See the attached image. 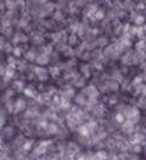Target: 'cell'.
Instances as JSON below:
<instances>
[{"instance_id":"1","label":"cell","mask_w":146,"mask_h":160,"mask_svg":"<svg viewBox=\"0 0 146 160\" xmlns=\"http://www.w3.org/2000/svg\"><path fill=\"white\" fill-rule=\"evenodd\" d=\"M54 144V142L52 141H41V142H39L38 144H35V147L33 146V148L30 150V155H32V158H34V159H37V158H40V157H43L44 154H46L50 149V147Z\"/></svg>"},{"instance_id":"2","label":"cell","mask_w":146,"mask_h":160,"mask_svg":"<svg viewBox=\"0 0 146 160\" xmlns=\"http://www.w3.org/2000/svg\"><path fill=\"white\" fill-rule=\"evenodd\" d=\"M58 96L61 98H65V100H68V101L74 98V96H76L74 86H72V85H65V86H62L58 90Z\"/></svg>"},{"instance_id":"3","label":"cell","mask_w":146,"mask_h":160,"mask_svg":"<svg viewBox=\"0 0 146 160\" xmlns=\"http://www.w3.org/2000/svg\"><path fill=\"white\" fill-rule=\"evenodd\" d=\"M32 72L34 73L35 78H37L39 81H41V82H45V81L50 78L49 69L44 68V66H37V67H34V68H33Z\"/></svg>"},{"instance_id":"4","label":"cell","mask_w":146,"mask_h":160,"mask_svg":"<svg viewBox=\"0 0 146 160\" xmlns=\"http://www.w3.org/2000/svg\"><path fill=\"white\" fill-rule=\"evenodd\" d=\"M27 108H28V102L26 98L17 97L16 100H14V114L23 113Z\"/></svg>"},{"instance_id":"5","label":"cell","mask_w":146,"mask_h":160,"mask_svg":"<svg viewBox=\"0 0 146 160\" xmlns=\"http://www.w3.org/2000/svg\"><path fill=\"white\" fill-rule=\"evenodd\" d=\"M51 39L52 41L58 45V44H66L68 39V34L66 30H58V32H55L51 34Z\"/></svg>"},{"instance_id":"6","label":"cell","mask_w":146,"mask_h":160,"mask_svg":"<svg viewBox=\"0 0 146 160\" xmlns=\"http://www.w3.org/2000/svg\"><path fill=\"white\" fill-rule=\"evenodd\" d=\"M82 92L87 96L89 100L99 98V96H100V92H99V90H97V88L95 85H87V86H84V89L82 90Z\"/></svg>"},{"instance_id":"7","label":"cell","mask_w":146,"mask_h":160,"mask_svg":"<svg viewBox=\"0 0 146 160\" xmlns=\"http://www.w3.org/2000/svg\"><path fill=\"white\" fill-rule=\"evenodd\" d=\"M29 40L33 45H38V46H41L43 44H45V38L43 37V34L35 30V32H32L30 35H29Z\"/></svg>"},{"instance_id":"8","label":"cell","mask_w":146,"mask_h":160,"mask_svg":"<svg viewBox=\"0 0 146 160\" xmlns=\"http://www.w3.org/2000/svg\"><path fill=\"white\" fill-rule=\"evenodd\" d=\"M55 9H56V5L54 4V2H45V4H43V6H41V9H40V17H45V16H49V15H51V13H54L55 12Z\"/></svg>"},{"instance_id":"9","label":"cell","mask_w":146,"mask_h":160,"mask_svg":"<svg viewBox=\"0 0 146 160\" xmlns=\"http://www.w3.org/2000/svg\"><path fill=\"white\" fill-rule=\"evenodd\" d=\"M121 62L124 66H135V60H134V51L129 50L123 53L121 57Z\"/></svg>"},{"instance_id":"10","label":"cell","mask_w":146,"mask_h":160,"mask_svg":"<svg viewBox=\"0 0 146 160\" xmlns=\"http://www.w3.org/2000/svg\"><path fill=\"white\" fill-rule=\"evenodd\" d=\"M105 112H106L105 104L101 103V102H97L96 104L93 107V109L90 110L89 113H91V115L95 117V118H101V117L105 114Z\"/></svg>"},{"instance_id":"11","label":"cell","mask_w":146,"mask_h":160,"mask_svg":"<svg viewBox=\"0 0 146 160\" xmlns=\"http://www.w3.org/2000/svg\"><path fill=\"white\" fill-rule=\"evenodd\" d=\"M121 130H122L123 133H126V135H132V133H134L136 131L135 124H133V122L129 121V120H124V121L121 124Z\"/></svg>"},{"instance_id":"12","label":"cell","mask_w":146,"mask_h":160,"mask_svg":"<svg viewBox=\"0 0 146 160\" xmlns=\"http://www.w3.org/2000/svg\"><path fill=\"white\" fill-rule=\"evenodd\" d=\"M28 40H29V37L26 35L24 33H22V32H16V33L12 35V44H15V45L26 44Z\"/></svg>"},{"instance_id":"13","label":"cell","mask_w":146,"mask_h":160,"mask_svg":"<svg viewBox=\"0 0 146 160\" xmlns=\"http://www.w3.org/2000/svg\"><path fill=\"white\" fill-rule=\"evenodd\" d=\"M146 141V136L144 133H141V131L140 132H134V133H132L130 135V142H132V144H144Z\"/></svg>"},{"instance_id":"14","label":"cell","mask_w":146,"mask_h":160,"mask_svg":"<svg viewBox=\"0 0 146 160\" xmlns=\"http://www.w3.org/2000/svg\"><path fill=\"white\" fill-rule=\"evenodd\" d=\"M88 101H89V98L83 92H79V93H77L74 96V102H76V104H77L78 107H80V108H85L87 107Z\"/></svg>"},{"instance_id":"15","label":"cell","mask_w":146,"mask_h":160,"mask_svg":"<svg viewBox=\"0 0 146 160\" xmlns=\"http://www.w3.org/2000/svg\"><path fill=\"white\" fill-rule=\"evenodd\" d=\"M79 68H80V69H79L80 75H83L85 79L91 77V74H93V66H90V64H88V63H82V64L79 66Z\"/></svg>"},{"instance_id":"16","label":"cell","mask_w":146,"mask_h":160,"mask_svg":"<svg viewBox=\"0 0 146 160\" xmlns=\"http://www.w3.org/2000/svg\"><path fill=\"white\" fill-rule=\"evenodd\" d=\"M26 88L24 80L22 79H15L12 80V89L15 90V92H23Z\"/></svg>"},{"instance_id":"17","label":"cell","mask_w":146,"mask_h":160,"mask_svg":"<svg viewBox=\"0 0 146 160\" xmlns=\"http://www.w3.org/2000/svg\"><path fill=\"white\" fill-rule=\"evenodd\" d=\"M35 63H37L38 66H46V64L50 63V56L43 53V52H40V53H38V56H37Z\"/></svg>"},{"instance_id":"18","label":"cell","mask_w":146,"mask_h":160,"mask_svg":"<svg viewBox=\"0 0 146 160\" xmlns=\"http://www.w3.org/2000/svg\"><path fill=\"white\" fill-rule=\"evenodd\" d=\"M24 95L30 98V100H33V98H37V96H38V92L35 90V86H33V85H28V86H26L24 88Z\"/></svg>"},{"instance_id":"19","label":"cell","mask_w":146,"mask_h":160,"mask_svg":"<svg viewBox=\"0 0 146 160\" xmlns=\"http://www.w3.org/2000/svg\"><path fill=\"white\" fill-rule=\"evenodd\" d=\"M14 135H15V128L14 126H5V128H3V131H1L3 138L10 140L11 137H14Z\"/></svg>"},{"instance_id":"20","label":"cell","mask_w":146,"mask_h":160,"mask_svg":"<svg viewBox=\"0 0 146 160\" xmlns=\"http://www.w3.org/2000/svg\"><path fill=\"white\" fill-rule=\"evenodd\" d=\"M110 77H111V80H115L118 84H122V81L124 80L123 73H122V70H119V69H113L111 72Z\"/></svg>"},{"instance_id":"21","label":"cell","mask_w":146,"mask_h":160,"mask_svg":"<svg viewBox=\"0 0 146 160\" xmlns=\"http://www.w3.org/2000/svg\"><path fill=\"white\" fill-rule=\"evenodd\" d=\"M133 90H134V95L138 97H146V84L144 82L135 86Z\"/></svg>"},{"instance_id":"22","label":"cell","mask_w":146,"mask_h":160,"mask_svg":"<svg viewBox=\"0 0 146 160\" xmlns=\"http://www.w3.org/2000/svg\"><path fill=\"white\" fill-rule=\"evenodd\" d=\"M67 44L69 46H72V48H74V46H77L80 44V41H79V37H78V34L76 33H72V34H69L68 35V39H67Z\"/></svg>"},{"instance_id":"23","label":"cell","mask_w":146,"mask_h":160,"mask_svg":"<svg viewBox=\"0 0 146 160\" xmlns=\"http://www.w3.org/2000/svg\"><path fill=\"white\" fill-rule=\"evenodd\" d=\"M37 56H38L37 51L34 50V49H29V50H27L26 53H24V60L28 61V62H35Z\"/></svg>"},{"instance_id":"24","label":"cell","mask_w":146,"mask_h":160,"mask_svg":"<svg viewBox=\"0 0 146 160\" xmlns=\"http://www.w3.org/2000/svg\"><path fill=\"white\" fill-rule=\"evenodd\" d=\"M132 22L134 23V26H143L145 22V17L141 16L140 13H134L132 16Z\"/></svg>"},{"instance_id":"25","label":"cell","mask_w":146,"mask_h":160,"mask_svg":"<svg viewBox=\"0 0 146 160\" xmlns=\"http://www.w3.org/2000/svg\"><path fill=\"white\" fill-rule=\"evenodd\" d=\"M99 8H97L96 4H89L87 8H85V10H84V15L87 16V17H91L94 13H95V11L97 10Z\"/></svg>"},{"instance_id":"26","label":"cell","mask_w":146,"mask_h":160,"mask_svg":"<svg viewBox=\"0 0 146 160\" xmlns=\"http://www.w3.org/2000/svg\"><path fill=\"white\" fill-rule=\"evenodd\" d=\"M16 69H19V72H27L29 69V64H28V61H23V60H19L17 61V64H16Z\"/></svg>"},{"instance_id":"27","label":"cell","mask_w":146,"mask_h":160,"mask_svg":"<svg viewBox=\"0 0 146 160\" xmlns=\"http://www.w3.org/2000/svg\"><path fill=\"white\" fill-rule=\"evenodd\" d=\"M85 85V78L83 75H78L76 79L72 81V86L74 88H83Z\"/></svg>"},{"instance_id":"28","label":"cell","mask_w":146,"mask_h":160,"mask_svg":"<svg viewBox=\"0 0 146 160\" xmlns=\"http://www.w3.org/2000/svg\"><path fill=\"white\" fill-rule=\"evenodd\" d=\"M107 158H108V154L105 150H99L93 154V160H107Z\"/></svg>"},{"instance_id":"29","label":"cell","mask_w":146,"mask_h":160,"mask_svg":"<svg viewBox=\"0 0 146 160\" xmlns=\"http://www.w3.org/2000/svg\"><path fill=\"white\" fill-rule=\"evenodd\" d=\"M54 51H55V49H54L52 44H44V45H41V52L45 53V55H49V56H50Z\"/></svg>"},{"instance_id":"30","label":"cell","mask_w":146,"mask_h":160,"mask_svg":"<svg viewBox=\"0 0 146 160\" xmlns=\"http://www.w3.org/2000/svg\"><path fill=\"white\" fill-rule=\"evenodd\" d=\"M24 53V49L21 46V45H16L15 48H14V51H12V55L16 57V58H19V57H21L22 55Z\"/></svg>"},{"instance_id":"31","label":"cell","mask_w":146,"mask_h":160,"mask_svg":"<svg viewBox=\"0 0 146 160\" xmlns=\"http://www.w3.org/2000/svg\"><path fill=\"white\" fill-rule=\"evenodd\" d=\"M49 73H50V77H54V78H57L58 75H60V73H61V69L56 67V66H51L50 68H49Z\"/></svg>"},{"instance_id":"32","label":"cell","mask_w":146,"mask_h":160,"mask_svg":"<svg viewBox=\"0 0 146 160\" xmlns=\"http://www.w3.org/2000/svg\"><path fill=\"white\" fill-rule=\"evenodd\" d=\"M96 45L97 48H106L108 45V41H107L106 37H100L96 39Z\"/></svg>"},{"instance_id":"33","label":"cell","mask_w":146,"mask_h":160,"mask_svg":"<svg viewBox=\"0 0 146 160\" xmlns=\"http://www.w3.org/2000/svg\"><path fill=\"white\" fill-rule=\"evenodd\" d=\"M63 20H65V15H63L62 11H55V12H54V21H56V22H62Z\"/></svg>"},{"instance_id":"34","label":"cell","mask_w":146,"mask_h":160,"mask_svg":"<svg viewBox=\"0 0 146 160\" xmlns=\"http://www.w3.org/2000/svg\"><path fill=\"white\" fill-rule=\"evenodd\" d=\"M143 81H144V78L141 77V75H136L134 79L132 80V85H133V89L138 86V85H140V84H143Z\"/></svg>"},{"instance_id":"35","label":"cell","mask_w":146,"mask_h":160,"mask_svg":"<svg viewBox=\"0 0 146 160\" xmlns=\"http://www.w3.org/2000/svg\"><path fill=\"white\" fill-rule=\"evenodd\" d=\"M6 53H12V51H14V46H12V44H10L6 41V44H5V46H4V50Z\"/></svg>"},{"instance_id":"36","label":"cell","mask_w":146,"mask_h":160,"mask_svg":"<svg viewBox=\"0 0 146 160\" xmlns=\"http://www.w3.org/2000/svg\"><path fill=\"white\" fill-rule=\"evenodd\" d=\"M138 106H139V108H146V97H139Z\"/></svg>"},{"instance_id":"37","label":"cell","mask_w":146,"mask_h":160,"mask_svg":"<svg viewBox=\"0 0 146 160\" xmlns=\"http://www.w3.org/2000/svg\"><path fill=\"white\" fill-rule=\"evenodd\" d=\"M117 97L115 96V95H110L108 97H107V102L110 103V104H116L117 103Z\"/></svg>"},{"instance_id":"38","label":"cell","mask_w":146,"mask_h":160,"mask_svg":"<svg viewBox=\"0 0 146 160\" xmlns=\"http://www.w3.org/2000/svg\"><path fill=\"white\" fill-rule=\"evenodd\" d=\"M6 68H8V64L0 62V77H4V74L6 72Z\"/></svg>"},{"instance_id":"39","label":"cell","mask_w":146,"mask_h":160,"mask_svg":"<svg viewBox=\"0 0 146 160\" xmlns=\"http://www.w3.org/2000/svg\"><path fill=\"white\" fill-rule=\"evenodd\" d=\"M6 44V40H5V37L4 35H0V51L4 50V46Z\"/></svg>"},{"instance_id":"40","label":"cell","mask_w":146,"mask_h":160,"mask_svg":"<svg viewBox=\"0 0 146 160\" xmlns=\"http://www.w3.org/2000/svg\"><path fill=\"white\" fill-rule=\"evenodd\" d=\"M126 160H141V159H140V158H139L136 154H133V153H132L130 155H128V157H127Z\"/></svg>"},{"instance_id":"41","label":"cell","mask_w":146,"mask_h":160,"mask_svg":"<svg viewBox=\"0 0 146 160\" xmlns=\"http://www.w3.org/2000/svg\"><path fill=\"white\" fill-rule=\"evenodd\" d=\"M6 8V5H5V1L4 0H0V10H4Z\"/></svg>"},{"instance_id":"42","label":"cell","mask_w":146,"mask_h":160,"mask_svg":"<svg viewBox=\"0 0 146 160\" xmlns=\"http://www.w3.org/2000/svg\"><path fill=\"white\" fill-rule=\"evenodd\" d=\"M4 124H5V119H4V118H1V117H0V129H1V128H3V126H4Z\"/></svg>"},{"instance_id":"43","label":"cell","mask_w":146,"mask_h":160,"mask_svg":"<svg viewBox=\"0 0 146 160\" xmlns=\"http://www.w3.org/2000/svg\"><path fill=\"white\" fill-rule=\"evenodd\" d=\"M34 160H49V158H37V159Z\"/></svg>"},{"instance_id":"44","label":"cell","mask_w":146,"mask_h":160,"mask_svg":"<svg viewBox=\"0 0 146 160\" xmlns=\"http://www.w3.org/2000/svg\"><path fill=\"white\" fill-rule=\"evenodd\" d=\"M1 141H3V136H1V132H0V143H1Z\"/></svg>"},{"instance_id":"45","label":"cell","mask_w":146,"mask_h":160,"mask_svg":"<svg viewBox=\"0 0 146 160\" xmlns=\"http://www.w3.org/2000/svg\"><path fill=\"white\" fill-rule=\"evenodd\" d=\"M145 153H146V149H145Z\"/></svg>"}]
</instances>
